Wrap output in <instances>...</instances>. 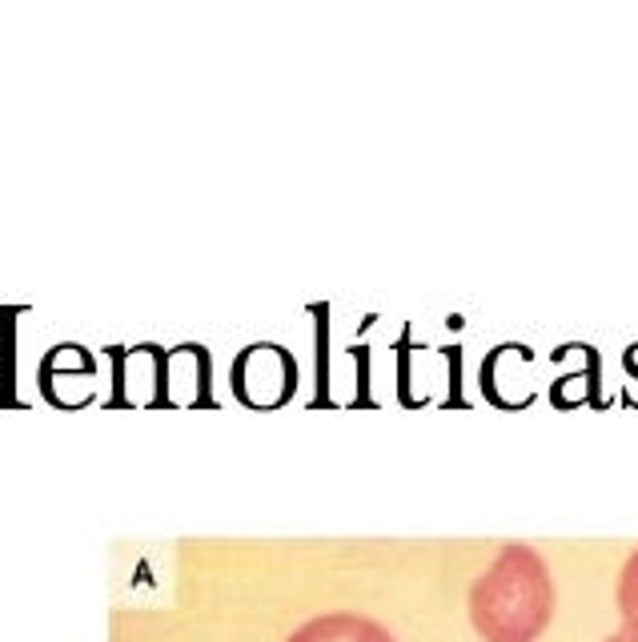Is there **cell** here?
Returning <instances> with one entry per match:
<instances>
[{
  "mask_svg": "<svg viewBox=\"0 0 638 642\" xmlns=\"http://www.w3.org/2000/svg\"><path fill=\"white\" fill-rule=\"evenodd\" d=\"M554 618V578L526 542H506L470 586V622L482 642H538Z\"/></svg>",
  "mask_w": 638,
  "mask_h": 642,
  "instance_id": "1",
  "label": "cell"
},
{
  "mask_svg": "<svg viewBox=\"0 0 638 642\" xmlns=\"http://www.w3.org/2000/svg\"><path fill=\"white\" fill-rule=\"evenodd\" d=\"M281 358V346H249L237 354L233 370H229V382H233V394L253 406V410H265V406H281L289 402V394L297 390V374H285V378H273L269 366Z\"/></svg>",
  "mask_w": 638,
  "mask_h": 642,
  "instance_id": "2",
  "label": "cell"
},
{
  "mask_svg": "<svg viewBox=\"0 0 638 642\" xmlns=\"http://www.w3.org/2000/svg\"><path fill=\"white\" fill-rule=\"evenodd\" d=\"M289 642H398V638L366 614L334 610V614H317L305 626H297L289 634Z\"/></svg>",
  "mask_w": 638,
  "mask_h": 642,
  "instance_id": "3",
  "label": "cell"
},
{
  "mask_svg": "<svg viewBox=\"0 0 638 642\" xmlns=\"http://www.w3.org/2000/svg\"><path fill=\"white\" fill-rule=\"evenodd\" d=\"M614 598H618L622 634H626L630 642H638V550L626 558V566H622V574H618V590H614Z\"/></svg>",
  "mask_w": 638,
  "mask_h": 642,
  "instance_id": "4",
  "label": "cell"
},
{
  "mask_svg": "<svg viewBox=\"0 0 638 642\" xmlns=\"http://www.w3.org/2000/svg\"><path fill=\"white\" fill-rule=\"evenodd\" d=\"M606 642H630V638H626V634H622V630H618V634H610V638H606Z\"/></svg>",
  "mask_w": 638,
  "mask_h": 642,
  "instance_id": "5",
  "label": "cell"
}]
</instances>
